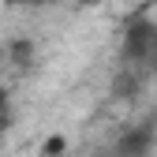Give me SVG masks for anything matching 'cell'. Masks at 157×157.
<instances>
[{"label": "cell", "instance_id": "cell-1", "mask_svg": "<svg viewBox=\"0 0 157 157\" xmlns=\"http://www.w3.org/2000/svg\"><path fill=\"white\" fill-rule=\"evenodd\" d=\"M124 60L139 71V75H153V71H157V26H153V23L139 19V23L127 26Z\"/></svg>", "mask_w": 157, "mask_h": 157}, {"label": "cell", "instance_id": "cell-2", "mask_svg": "<svg viewBox=\"0 0 157 157\" xmlns=\"http://www.w3.org/2000/svg\"><path fill=\"white\" fill-rule=\"evenodd\" d=\"M150 146H153V127L146 124V127H139V131L124 135V139L112 146V157H146Z\"/></svg>", "mask_w": 157, "mask_h": 157}]
</instances>
